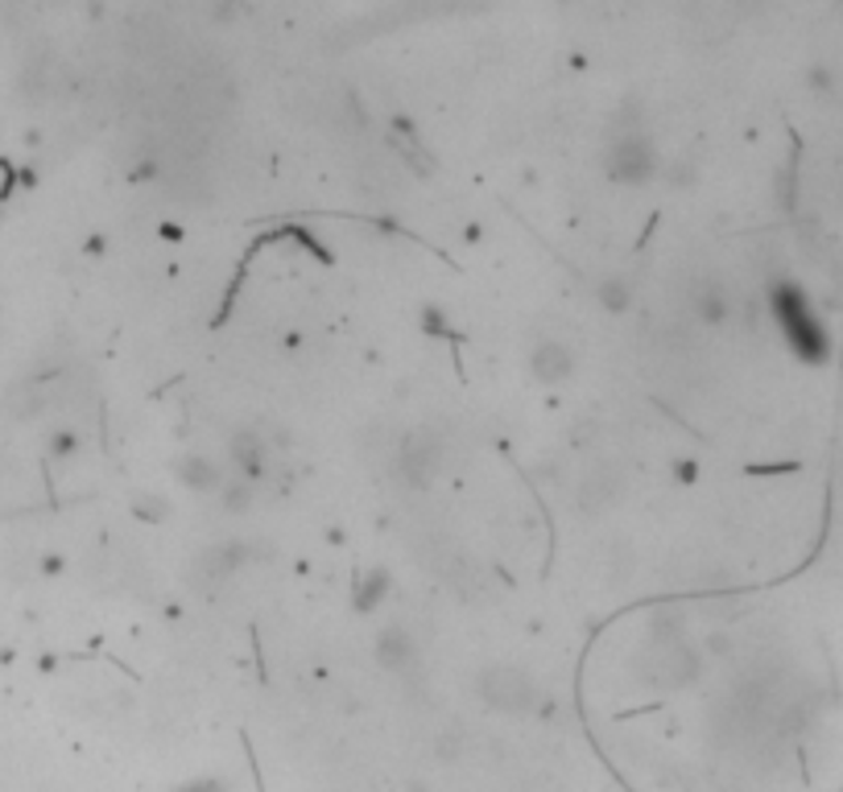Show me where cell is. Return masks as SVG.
I'll use <instances>...</instances> for the list:
<instances>
[{
	"mask_svg": "<svg viewBox=\"0 0 843 792\" xmlns=\"http://www.w3.org/2000/svg\"><path fill=\"white\" fill-rule=\"evenodd\" d=\"M769 310H774V319H777V326H781L786 343H790V347L802 355V359H810V364L827 359L831 343H827L823 322L814 319L810 302L802 298V289H794V286H786V281H777L774 293H769Z\"/></svg>",
	"mask_w": 843,
	"mask_h": 792,
	"instance_id": "1",
	"label": "cell"
},
{
	"mask_svg": "<svg viewBox=\"0 0 843 792\" xmlns=\"http://www.w3.org/2000/svg\"><path fill=\"white\" fill-rule=\"evenodd\" d=\"M603 174L617 186H650L662 174V153L641 129H617L603 149Z\"/></svg>",
	"mask_w": 843,
	"mask_h": 792,
	"instance_id": "2",
	"label": "cell"
},
{
	"mask_svg": "<svg viewBox=\"0 0 843 792\" xmlns=\"http://www.w3.org/2000/svg\"><path fill=\"white\" fill-rule=\"evenodd\" d=\"M476 693H480L484 706L497 710V714H530L542 702L534 677L517 665H488L476 681Z\"/></svg>",
	"mask_w": 843,
	"mask_h": 792,
	"instance_id": "3",
	"label": "cell"
},
{
	"mask_svg": "<svg viewBox=\"0 0 843 792\" xmlns=\"http://www.w3.org/2000/svg\"><path fill=\"white\" fill-rule=\"evenodd\" d=\"M443 458H447V438H443V434H434V430H413V434H406L401 446H397L393 471L410 491H422L439 479Z\"/></svg>",
	"mask_w": 843,
	"mask_h": 792,
	"instance_id": "4",
	"label": "cell"
},
{
	"mask_svg": "<svg viewBox=\"0 0 843 792\" xmlns=\"http://www.w3.org/2000/svg\"><path fill=\"white\" fill-rule=\"evenodd\" d=\"M373 657H377V665L385 669V673L410 677V673H418V665H422V648H418V636H413L410 627L389 624L377 632Z\"/></svg>",
	"mask_w": 843,
	"mask_h": 792,
	"instance_id": "5",
	"label": "cell"
},
{
	"mask_svg": "<svg viewBox=\"0 0 843 792\" xmlns=\"http://www.w3.org/2000/svg\"><path fill=\"white\" fill-rule=\"evenodd\" d=\"M575 364L579 359H575L567 338H537L534 347H530V376L546 388L567 384L570 376H575Z\"/></svg>",
	"mask_w": 843,
	"mask_h": 792,
	"instance_id": "6",
	"label": "cell"
},
{
	"mask_svg": "<svg viewBox=\"0 0 843 792\" xmlns=\"http://www.w3.org/2000/svg\"><path fill=\"white\" fill-rule=\"evenodd\" d=\"M620 495H624V475L617 467H608V462L591 467L584 475V483H579V507L584 512H608V507L620 504Z\"/></svg>",
	"mask_w": 843,
	"mask_h": 792,
	"instance_id": "7",
	"label": "cell"
},
{
	"mask_svg": "<svg viewBox=\"0 0 843 792\" xmlns=\"http://www.w3.org/2000/svg\"><path fill=\"white\" fill-rule=\"evenodd\" d=\"M228 462H232V475H241L248 483H260L265 462H269L265 438H260L257 430H236V434L228 438Z\"/></svg>",
	"mask_w": 843,
	"mask_h": 792,
	"instance_id": "8",
	"label": "cell"
},
{
	"mask_svg": "<svg viewBox=\"0 0 843 792\" xmlns=\"http://www.w3.org/2000/svg\"><path fill=\"white\" fill-rule=\"evenodd\" d=\"M690 314L703 322V326H723V322L732 319V298H728V289L720 281H695L690 289Z\"/></svg>",
	"mask_w": 843,
	"mask_h": 792,
	"instance_id": "9",
	"label": "cell"
},
{
	"mask_svg": "<svg viewBox=\"0 0 843 792\" xmlns=\"http://www.w3.org/2000/svg\"><path fill=\"white\" fill-rule=\"evenodd\" d=\"M224 479H228V471L220 467V462H211V458H203V455L178 458V483L190 491H199V495L220 491L224 488Z\"/></svg>",
	"mask_w": 843,
	"mask_h": 792,
	"instance_id": "10",
	"label": "cell"
},
{
	"mask_svg": "<svg viewBox=\"0 0 843 792\" xmlns=\"http://www.w3.org/2000/svg\"><path fill=\"white\" fill-rule=\"evenodd\" d=\"M244 561H248V545H241V540H228V545H215L211 554L199 557V573H203L207 582H220V578L241 570Z\"/></svg>",
	"mask_w": 843,
	"mask_h": 792,
	"instance_id": "11",
	"label": "cell"
},
{
	"mask_svg": "<svg viewBox=\"0 0 843 792\" xmlns=\"http://www.w3.org/2000/svg\"><path fill=\"white\" fill-rule=\"evenodd\" d=\"M389 590H393V573L385 570V566H373V570H364L361 578H356V594H352V603H356V611H377L385 599H389Z\"/></svg>",
	"mask_w": 843,
	"mask_h": 792,
	"instance_id": "12",
	"label": "cell"
},
{
	"mask_svg": "<svg viewBox=\"0 0 843 792\" xmlns=\"http://www.w3.org/2000/svg\"><path fill=\"white\" fill-rule=\"evenodd\" d=\"M220 504H224L228 512H248V507L257 504V483H248V479L228 471L224 488H220Z\"/></svg>",
	"mask_w": 843,
	"mask_h": 792,
	"instance_id": "13",
	"label": "cell"
},
{
	"mask_svg": "<svg viewBox=\"0 0 843 792\" xmlns=\"http://www.w3.org/2000/svg\"><path fill=\"white\" fill-rule=\"evenodd\" d=\"M596 298H600L603 310H612V314H624L629 302H633V286L624 281V277H603L600 289H596Z\"/></svg>",
	"mask_w": 843,
	"mask_h": 792,
	"instance_id": "14",
	"label": "cell"
},
{
	"mask_svg": "<svg viewBox=\"0 0 843 792\" xmlns=\"http://www.w3.org/2000/svg\"><path fill=\"white\" fill-rule=\"evenodd\" d=\"M174 792H232L224 780H215V776H199V780H187V784H178Z\"/></svg>",
	"mask_w": 843,
	"mask_h": 792,
	"instance_id": "15",
	"label": "cell"
},
{
	"mask_svg": "<svg viewBox=\"0 0 843 792\" xmlns=\"http://www.w3.org/2000/svg\"><path fill=\"white\" fill-rule=\"evenodd\" d=\"M133 512H137L141 521H162V516H166V504H162V500H145V495H141L137 504H133Z\"/></svg>",
	"mask_w": 843,
	"mask_h": 792,
	"instance_id": "16",
	"label": "cell"
}]
</instances>
